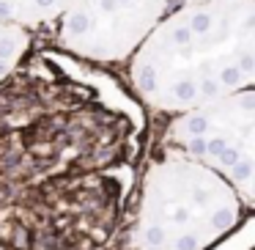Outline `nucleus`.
<instances>
[{"mask_svg": "<svg viewBox=\"0 0 255 250\" xmlns=\"http://www.w3.org/2000/svg\"><path fill=\"white\" fill-rule=\"evenodd\" d=\"M173 0H72L52 22L55 47L88 63H127Z\"/></svg>", "mask_w": 255, "mask_h": 250, "instance_id": "5", "label": "nucleus"}, {"mask_svg": "<svg viewBox=\"0 0 255 250\" xmlns=\"http://www.w3.org/2000/svg\"><path fill=\"white\" fill-rule=\"evenodd\" d=\"M173 3L178 6V3H203V0H173Z\"/></svg>", "mask_w": 255, "mask_h": 250, "instance_id": "8", "label": "nucleus"}, {"mask_svg": "<svg viewBox=\"0 0 255 250\" xmlns=\"http://www.w3.org/2000/svg\"><path fill=\"white\" fill-rule=\"evenodd\" d=\"M145 110L113 72L30 47L0 80V201L134 168Z\"/></svg>", "mask_w": 255, "mask_h": 250, "instance_id": "1", "label": "nucleus"}, {"mask_svg": "<svg viewBox=\"0 0 255 250\" xmlns=\"http://www.w3.org/2000/svg\"><path fill=\"white\" fill-rule=\"evenodd\" d=\"M30 44H33V33L14 25H0V80L22 61Z\"/></svg>", "mask_w": 255, "mask_h": 250, "instance_id": "7", "label": "nucleus"}, {"mask_svg": "<svg viewBox=\"0 0 255 250\" xmlns=\"http://www.w3.org/2000/svg\"><path fill=\"white\" fill-rule=\"evenodd\" d=\"M72 0H0V25H14L28 33L52 25Z\"/></svg>", "mask_w": 255, "mask_h": 250, "instance_id": "6", "label": "nucleus"}, {"mask_svg": "<svg viewBox=\"0 0 255 250\" xmlns=\"http://www.w3.org/2000/svg\"><path fill=\"white\" fill-rule=\"evenodd\" d=\"M140 105L187 113L255 83V0L178 3L129 58Z\"/></svg>", "mask_w": 255, "mask_h": 250, "instance_id": "2", "label": "nucleus"}, {"mask_svg": "<svg viewBox=\"0 0 255 250\" xmlns=\"http://www.w3.org/2000/svg\"><path fill=\"white\" fill-rule=\"evenodd\" d=\"M253 88H242L195 110L176 113L167 127V140L178 154L220 173L247 206L253 204Z\"/></svg>", "mask_w": 255, "mask_h": 250, "instance_id": "4", "label": "nucleus"}, {"mask_svg": "<svg viewBox=\"0 0 255 250\" xmlns=\"http://www.w3.org/2000/svg\"><path fill=\"white\" fill-rule=\"evenodd\" d=\"M242 204L220 173L170 154L145 176L132 245L137 250H206L236 226Z\"/></svg>", "mask_w": 255, "mask_h": 250, "instance_id": "3", "label": "nucleus"}]
</instances>
